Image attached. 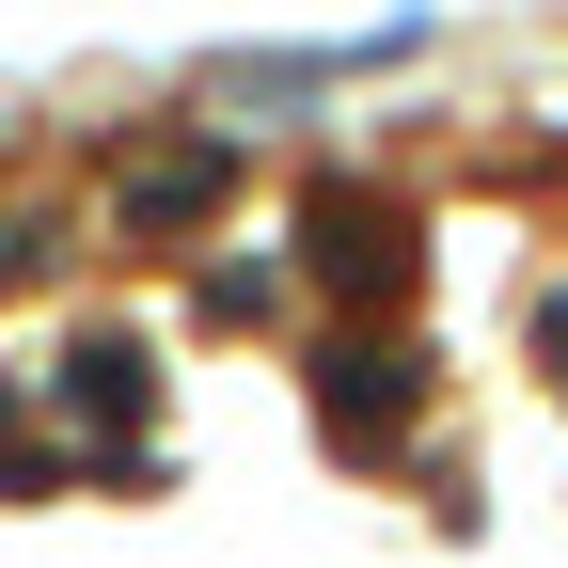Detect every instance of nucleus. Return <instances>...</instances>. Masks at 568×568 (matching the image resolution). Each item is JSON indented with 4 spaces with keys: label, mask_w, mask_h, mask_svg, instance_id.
Segmentation results:
<instances>
[{
    "label": "nucleus",
    "mask_w": 568,
    "mask_h": 568,
    "mask_svg": "<svg viewBox=\"0 0 568 568\" xmlns=\"http://www.w3.org/2000/svg\"><path fill=\"white\" fill-rule=\"evenodd\" d=\"M222 190H237L222 142H174V159H142V174H126V222H142V237H159V222H205Z\"/></svg>",
    "instance_id": "1"
}]
</instances>
